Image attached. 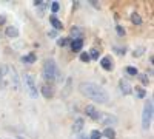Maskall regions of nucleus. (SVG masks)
<instances>
[{
  "label": "nucleus",
  "instance_id": "obj_1",
  "mask_svg": "<svg viewBox=\"0 0 154 139\" xmlns=\"http://www.w3.org/2000/svg\"><path fill=\"white\" fill-rule=\"evenodd\" d=\"M79 91L86 96L88 99L94 100V102H99V104H108V93L102 88L100 85L97 84H93V82H80L79 84Z\"/></svg>",
  "mask_w": 154,
  "mask_h": 139
},
{
  "label": "nucleus",
  "instance_id": "obj_2",
  "mask_svg": "<svg viewBox=\"0 0 154 139\" xmlns=\"http://www.w3.org/2000/svg\"><path fill=\"white\" fill-rule=\"evenodd\" d=\"M56 71H57V65L54 59H46L43 62V68H42V76L45 81L54 82L56 81Z\"/></svg>",
  "mask_w": 154,
  "mask_h": 139
},
{
  "label": "nucleus",
  "instance_id": "obj_3",
  "mask_svg": "<svg viewBox=\"0 0 154 139\" xmlns=\"http://www.w3.org/2000/svg\"><path fill=\"white\" fill-rule=\"evenodd\" d=\"M23 84H25V90L28 91V94L32 99H35L38 96V90H37V85H35V81H34V76L31 73L23 74Z\"/></svg>",
  "mask_w": 154,
  "mask_h": 139
},
{
  "label": "nucleus",
  "instance_id": "obj_4",
  "mask_svg": "<svg viewBox=\"0 0 154 139\" xmlns=\"http://www.w3.org/2000/svg\"><path fill=\"white\" fill-rule=\"evenodd\" d=\"M151 119H152V100L145 102L143 107V115H142V128L148 130L151 127Z\"/></svg>",
  "mask_w": 154,
  "mask_h": 139
},
{
  "label": "nucleus",
  "instance_id": "obj_5",
  "mask_svg": "<svg viewBox=\"0 0 154 139\" xmlns=\"http://www.w3.org/2000/svg\"><path fill=\"white\" fill-rule=\"evenodd\" d=\"M9 88V65H0V90Z\"/></svg>",
  "mask_w": 154,
  "mask_h": 139
},
{
  "label": "nucleus",
  "instance_id": "obj_6",
  "mask_svg": "<svg viewBox=\"0 0 154 139\" xmlns=\"http://www.w3.org/2000/svg\"><path fill=\"white\" fill-rule=\"evenodd\" d=\"M9 88H12V90H19L20 88V81H19V74H17V70L9 65Z\"/></svg>",
  "mask_w": 154,
  "mask_h": 139
},
{
  "label": "nucleus",
  "instance_id": "obj_7",
  "mask_svg": "<svg viewBox=\"0 0 154 139\" xmlns=\"http://www.w3.org/2000/svg\"><path fill=\"white\" fill-rule=\"evenodd\" d=\"M99 122H102L106 128H112L114 125L117 124V118L112 116V115H108V113H102V118H100Z\"/></svg>",
  "mask_w": 154,
  "mask_h": 139
},
{
  "label": "nucleus",
  "instance_id": "obj_8",
  "mask_svg": "<svg viewBox=\"0 0 154 139\" xmlns=\"http://www.w3.org/2000/svg\"><path fill=\"white\" fill-rule=\"evenodd\" d=\"M85 113H86V116H88L89 119H93V121H100V118H102V113H100L94 105H86Z\"/></svg>",
  "mask_w": 154,
  "mask_h": 139
},
{
  "label": "nucleus",
  "instance_id": "obj_9",
  "mask_svg": "<svg viewBox=\"0 0 154 139\" xmlns=\"http://www.w3.org/2000/svg\"><path fill=\"white\" fill-rule=\"evenodd\" d=\"M100 67L103 68L105 71H112L114 70V60L111 56H105L100 59Z\"/></svg>",
  "mask_w": 154,
  "mask_h": 139
},
{
  "label": "nucleus",
  "instance_id": "obj_10",
  "mask_svg": "<svg viewBox=\"0 0 154 139\" xmlns=\"http://www.w3.org/2000/svg\"><path fill=\"white\" fill-rule=\"evenodd\" d=\"M119 87H120V91H122L123 96H128V94H131V93H133V87H131V84L128 82L126 79H120Z\"/></svg>",
  "mask_w": 154,
  "mask_h": 139
},
{
  "label": "nucleus",
  "instance_id": "obj_11",
  "mask_svg": "<svg viewBox=\"0 0 154 139\" xmlns=\"http://www.w3.org/2000/svg\"><path fill=\"white\" fill-rule=\"evenodd\" d=\"M40 91H42V94H43L45 99H51V97L54 96V88H53V85H51V84H43L42 88H40Z\"/></svg>",
  "mask_w": 154,
  "mask_h": 139
},
{
  "label": "nucleus",
  "instance_id": "obj_12",
  "mask_svg": "<svg viewBox=\"0 0 154 139\" xmlns=\"http://www.w3.org/2000/svg\"><path fill=\"white\" fill-rule=\"evenodd\" d=\"M69 45H71L72 53H80L83 48V39H72Z\"/></svg>",
  "mask_w": 154,
  "mask_h": 139
},
{
  "label": "nucleus",
  "instance_id": "obj_13",
  "mask_svg": "<svg viewBox=\"0 0 154 139\" xmlns=\"http://www.w3.org/2000/svg\"><path fill=\"white\" fill-rule=\"evenodd\" d=\"M49 23L53 25L54 31H60V30H63V23H62V20H59L56 16H49Z\"/></svg>",
  "mask_w": 154,
  "mask_h": 139
},
{
  "label": "nucleus",
  "instance_id": "obj_14",
  "mask_svg": "<svg viewBox=\"0 0 154 139\" xmlns=\"http://www.w3.org/2000/svg\"><path fill=\"white\" fill-rule=\"evenodd\" d=\"M83 125H85V121H83L82 118H77V119L74 121V124H72V131H74V133H80V131L83 130Z\"/></svg>",
  "mask_w": 154,
  "mask_h": 139
},
{
  "label": "nucleus",
  "instance_id": "obj_15",
  "mask_svg": "<svg viewBox=\"0 0 154 139\" xmlns=\"http://www.w3.org/2000/svg\"><path fill=\"white\" fill-rule=\"evenodd\" d=\"M5 34L8 37H12V39H16V37H19V30L16 27H6L5 28Z\"/></svg>",
  "mask_w": 154,
  "mask_h": 139
},
{
  "label": "nucleus",
  "instance_id": "obj_16",
  "mask_svg": "<svg viewBox=\"0 0 154 139\" xmlns=\"http://www.w3.org/2000/svg\"><path fill=\"white\" fill-rule=\"evenodd\" d=\"M37 60V56H35V53H28L26 56H23L22 57V62H23V64H34V62Z\"/></svg>",
  "mask_w": 154,
  "mask_h": 139
},
{
  "label": "nucleus",
  "instance_id": "obj_17",
  "mask_svg": "<svg viewBox=\"0 0 154 139\" xmlns=\"http://www.w3.org/2000/svg\"><path fill=\"white\" fill-rule=\"evenodd\" d=\"M71 90H72V79H71V77H68V79H66V85H65V88H63V93H62V96H63V97L69 96Z\"/></svg>",
  "mask_w": 154,
  "mask_h": 139
},
{
  "label": "nucleus",
  "instance_id": "obj_18",
  "mask_svg": "<svg viewBox=\"0 0 154 139\" xmlns=\"http://www.w3.org/2000/svg\"><path fill=\"white\" fill-rule=\"evenodd\" d=\"M133 91H134L136 97H139V99H143L146 96V91L143 90V87H136V88H133Z\"/></svg>",
  "mask_w": 154,
  "mask_h": 139
},
{
  "label": "nucleus",
  "instance_id": "obj_19",
  "mask_svg": "<svg viewBox=\"0 0 154 139\" xmlns=\"http://www.w3.org/2000/svg\"><path fill=\"white\" fill-rule=\"evenodd\" d=\"M82 34H83V31H82L79 27H72V30H71V36L74 37V39H82Z\"/></svg>",
  "mask_w": 154,
  "mask_h": 139
},
{
  "label": "nucleus",
  "instance_id": "obj_20",
  "mask_svg": "<svg viewBox=\"0 0 154 139\" xmlns=\"http://www.w3.org/2000/svg\"><path fill=\"white\" fill-rule=\"evenodd\" d=\"M102 136H105L108 139H116V131H114V128H105Z\"/></svg>",
  "mask_w": 154,
  "mask_h": 139
},
{
  "label": "nucleus",
  "instance_id": "obj_21",
  "mask_svg": "<svg viewBox=\"0 0 154 139\" xmlns=\"http://www.w3.org/2000/svg\"><path fill=\"white\" fill-rule=\"evenodd\" d=\"M71 43V39H69V37H60V39H57V45L59 46H66V45H69Z\"/></svg>",
  "mask_w": 154,
  "mask_h": 139
},
{
  "label": "nucleus",
  "instance_id": "obj_22",
  "mask_svg": "<svg viewBox=\"0 0 154 139\" xmlns=\"http://www.w3.org/2000/svg\"><path fill=\"white\" fill-rule=\"evenodd\" d=\"M131 22L139 27V25H142V17H140L137 12H133V14H131Z\"/></svg>",
  "mask_w": 154,
  "mask_h": 139
},
{
  "label": "nucleus",
  "instance_id": "obj_23",
  "mask_svg": "<svg viewBox=\"0 0 154 139\" xmlns=\"http://www.w3.org/2000/svg\"><path fill=\"white\" fill-rule=\"evenodd\" d=\"M88 54H89V59H94V60H97L99 56H100V53H99V49H97V48H91Z\"/></svg>",
  "mask_w": 154,
  "mask_h": 139
},
{
  "label": "nucleus",
  "instance_id": "obj_24",
  "mask_svg": "<svg viewBox=\"0 0 154 139\" xmlns=\"http://www.w3.org/2000/svg\"><path fill=\"white\" fill-rule=\"evenodd\" d=\"M143 53H145V46H139V48H136V49H134L133 56H134V57H140Z\"/></svg>",
  "mask_w": 154,
  "mask_h": 139
},
{
  "label": "nucleus",
  "instance_id": "obj_25",
  "mask_svg": "<svg viewBox=\"0 0 154 139\" xmlns=\"http://www.w3.org/2000/svg\"><path fill=\"white\" fill-rule=\"evenodd\" d=\"M126 74L128 76H137L139 74V71H137V68H134V67H126Z\"/></svg>",
  "mask_w": 154,
  "mask_h": 139
},
{
  "label": "nucleus",
  "instance_id": "obj_26",
  "mask_svg": "<svg viewBox=\"0 0 154 139\" xmlns=\"http://www.w3.org/2000/svg\"><path fill=\"white\" fill-rule=\"evenodd\" d=\"M89 139H102V131H99V130H93L91 134H89Z\"/></svg>",
  "mask_w": 154,
  "mask_h": 139
},
{
  "label": "nucleus",
  "instance_id": "obj_27",
  "mask_svg": "<svg viewBox=\"0 0 154 139\" xmlns=\"http://www.w3.org/2000/svg\"><path fill=\"white\" fill-rule=\"evenodd\" d=\"M116 33H117L119 37H123L126 34V31H125V28L122 27V25H117V27H116Z\"/></svg>",
  "mask_w": 154,
  "mask_h": 139
},
{
  "label": "nucleus",
  "instance_id": "obj_28",
  "mask_svg": "<svg viewBox=\"0 0 154 139\" xmlns=\"http://www.w3.org/2000/svg\"><path fill=\"white\" fill-rule=\"evenodd\" d=\"M139 76V79H140V82H142L143 85H148L149 84V79H148V74H137Z\"/></svg>",
  "mask_w": 154,
  "mask_h": 139
},
{
  "label": "nucleus",
  "instance_id": "obj_29",
  "mask_svg": "<svg viewBox=\"0 0 154 139\" xmlns=\"http://www.w3.org/2000/svg\"><path fill=\"white\" fill-rule=\"evenodd\" d=\"M80 60L85 62V64H88L91 59H89V54H88V53H80Z\"/></svg>",
  "mask_w": 154,
  "mask_h": 139
},
{
  "label": "nucleus",
  "instance_id": "obj_30",
  "mask_svg": "<svg viewBox=\"0 0 154 139\" xmlns=\"http://www.w3.org/2000/svg\"><path fill=\"white\" fill-rule=\"evenodd\" d=\"M59 9H60L59 2H51V11H53V12H57Z\"/></svg>",
  "mask_w": 154,
  "mask_h": 139
},
{
  "label": "nucleus",
  "instance_id": "obj_31",
  "mask_svg": "<svg viewBox=\"0 0 154 139\" xmlns=\"http://www.w3.org/2000/svg\"><path fill=\"white\" fill-rule=\"evenodd\" d=\"M91 6H94V8H100V5H99V2H96V0H91Z\"/></svg>",
  "mask_w": 154,
  "mask_h": 139
},
{
  "label": "nucleus",
  "instance_id": "obj_32",
  "mask_svg": "<svg viewBox=\"0 0 154 139\" xmlns=\"http://www.w3.org/2000/svg\"><path fill=\"white\" fill-rule=\"evenodd\" d=\"M5 22H6V17L5 16H0V25H3Z\"/></svg>",
  "mask_w": 154,
  "mask_h": 139
},
{
  "label": "nucleus",
  "instance_id": "obj_33",
  "mask_svg": "<svg viewBox=\"0 0 154 139\" xmlns=\"http://www.w3.org/2000/svg\"><path fill=\"white\" fill-rule=\"evenodd\" d=\"M79 3H80V2H72V9H75V8H79Z\"/></svg>",
  "mask_w": 154,
  "mask_h": 139
},
{
  "label": "nucleus",
  "instance_id": "obj_34",
  "mask_svg": "<svg viewBox=\"0 0 154 139\" xmlns=\"http://www.w3.org/2000/svg\"><path fill=\"white\" fill-rule=\"evenodd\" d=\"M56 34H57L56 31H49V33H48V36H49V37H56Z\"/></svg>",
  "mask_w": 154,
  "mask_h": 139
},
{
  "label": "nucleus",
  "instance_id": "obj_35",
  "mask_svg": "<svg viewBox=\"0 0 154 139\" xmlns=\"http://www.w3.org/2000/svg\"><path fill=\"white\" fill-rule=\"evenodd\" d=\"M149 64H151V65H152V64H154V57H152V54H151V56H149Z\"/></svg>",
  "mask_w": 154,
  "mask_h": 139
},
{
  "label": "nucleus",
  "instance_id": "obj_36",
  "mask_svg": "<svg viewBox=\"0 0 154 139\" xmlns=\"http://www.w3.org/2000/svg\"><path fill=\"white\" fill-rule=\"evenodd\" d=\"M79 139H89V137H85V136H79Z\"/></svg>",
  "mask_w": 154,
  "mask_h": 139
}]
</instances>
